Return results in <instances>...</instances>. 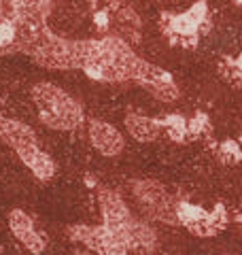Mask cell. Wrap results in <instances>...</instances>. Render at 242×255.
<instances>
[{
	"label": "cell",
	"instance_id": "obj_13",
	"mask_svg": "<svg viewBox=\"0 0 242 255\" xmlns=\"http://www.w3.org/2000/svg\"><path fill=\"white\" fill-rule=\"evenodd\" d=\"M161 128L168 132V136L176 142H189V119H185L181 115H166L164 119H159Z\"/></svg>",
	"mask_w": 242,
	"mask_h": 255
},
{
	"label": "cell",
	"instance_id": "obj_16",
	"mask_svg": "<svg viewBox=\"0 0 242 255\" xmlns=\"http://www.w3.org/2000/svg\"><path fill=\"white\" fill-rule=\"evenodd\" d=\"M238 221H240V223H242V215H238Z\"/></svg>",
	"mask_w": 242,
	"mask_h": 255
},
{
	"label": "cell",
	"instance_id": "obj_17",
	"mask_svg": "<svg viewBox=\"0 0 242 255\" xmlns=\"http://www.w3.org/2000/svg\"><path fill=\"white\" fill-rule=\"evenodd\" d=\"M2 117H4V115H2V111H0V119H2Z\"/></svg>",
	"mask_w": 242,
	"mask_h": 255
},
{
	"label": "cell",
	"instance_id": "obj_3",
	"mask_svg": "<svg viewBox=\"0 0 242 255\" xmlns=\"http://www.w3.org/2000/svg\"><path fill=\"white\" fill-rule=\"evenodd\" d=\"M176 219L181 226H185L191 234L198 236H215L221 230L228 228L230 215L223 204H217L213 211H206L202 206H196L187 200L176 202Z\"/></svg>",
	"mask_w": 242,
	"mask_h": 255
},
{
	"label": "cell",
	"instance_id": "obj_11",
	"mask_svg": "<svg viewBox=\"0 0 242 255\" xmlns=\"http://www.w3.org/2000/svg\"><path fill=\"white\" fill-rule=\"evenodd\" d=\"M19 159L28 166L32 172L36 174V179H40V181H49L53 174H55V164H53V159L47 155L38 145L30 147V149H26V151H21Z\"/></svg>",
	"mask_w": 242,
	"mask_h": 255
},
{
	"label": "cell",
	"instance_id": "obj_10",
	"mask_svg": "<svg viewBox=\"0 0 242 255\" xmlns=\"http://www.w3.org/2000/svg\"><path fill=\"white\" fill-rule=\"evenodd\" d=\"M0 138H2L17 155L21 151L38 145V138L30 126L17 122V119H6V117L0 119Z\"/></svg>",
	"mask_w": 242,
	"mask_h": 255
},
{
	"label": "cell",
	"instance_id": "obj_15",
	"mask_svg": "<svg viewBox=\"0 0 242 255\" xmlns=\"http://www.w3.org/2000/svg\"><path fill=\"white\" fill-rule=\"evenodd\" d=\"M232 66L236 68V75H232L234 81H236V79H242V55H240V58H238L236 62H232Z\"/></svg>",
	"mask_w": 242,
	"mask_h": 255
},
{
	"label": "cell",
	"instance_id": "obj_1",
	"mask_svg": "<svg viewBox=\"0 0 242 255\" xmlns=\"http://www.w3.org/2000/svg\"><path fill=\"white\" fill-rule=\"evenodd\" d=\"M144 64L130 45L119 36H109L104 41H79L75 43V66L94 79V81H125L138 79Z\"/></svg>",
	"mask_w": 242,
	"mask_h": 255
},
{
	"label": "cell",
	"instance_id": "obj_5",
	"mask_svg": "<svg viewBox=\"0 0 242 255\" xmlns=\"http://www.w3.org/2000/svg\"><path fill=\"white\" fill-rule=\"evenodd\" d=\"M134 194L140 200V204L149 211L151 217L159 221L174 223L176 219V202L172 196L166 194V189L155 181H138L134 183Z\"/></svg>",
	"mask_w": 242,
	"mask_h": 255
},
{
	"label": "cell",
	"instance_id": "obj_9",
	"mask_svg": "<svg viewBox=\"0 0 242 255\" xmlns=\"http://www.w3.org/2000/svg\"><path fill=\"white\" fill-rule=\"evenodd\" d=\"M87 132H90V140L92 145L100 151L102 155H119L121 151H123V136L119 134L117 128H113L104 122H98V119H90V128H87Z\"/></svg>",
	"mask_w": 242,
	"mask_h": 255
},
{
	"label": "cell",
	"instance_id": "obj_12",
	"mask_svg": "<svg viewBox=\"0 0 242 255\" xmlns=\"http://www.w3.org/2000/svg\"><path fill=\"white\" fill-rule=\"evenodd\" d=\"M125 126L130 134L140 140V142H151L159 136V130H161V124L159 119H151V117H144V115H136V113H130L125 117Z\"/></svg>",
	"mask_w": 242,
	"mask_h": 255
},
{
	"label": "cell",
	"instance_id": "obj_18",
	"mask_svg": "<svg viewBox=\"0 0 242 255\" xmlns=\"http://www.w3.org/2000/svg\"><path fill=\"white\" fill-rule=\"evenodd\" d=\"M238 2H240V4H242V0H238Z\"/></svg>",
	"mask_w": 242,
	"mask_h": 255
},
{
	"label": "cell",
	"instance_id": "obj_7",
	"mask_svg": "<svg viewBox=\"0 0 242 255\" xmlns=\"http://www.w3.org/2000/svg\"><path fill=\"white\" fill-rule=\"evenodd\" d=\"M9 226H11V232L15 234V238H17L30 253L38 255V253L45 251L47 238L34 228V221H32V217L28 213H23L19 209H13L9 213Z\"/></svg>",
	"mask_w": 242,
	"mask_h": 255
},
{
	"label": "cell",
	"instance_id": "obj_2",
	"mask_svg": "<svg viewBox=\"0 0 242 255\" xmlns=\"http://www.w3.org/2000/svg\"><path fill=\"white\" fill-rule=\"evenodd\" d=\"M32 98L38 107V117L51 130H75L83 124V109L79 102L53 83L32 87Z\"/></svg>",
	"mask_w": 242,
	"mask_h": 255
},
{
	"label": "cell",
	"instance_id": "obj_4",
	"mask_svg": "<svg viewBox=\"0 0 242 255\" xmlns=\"http://www.w3.org/2000/svg\"><path fill=\"white\" fill-rule=\"evenodd\" d=\"M70 238L83 247L79 255H127L130 251L104 223L98 228L75 226L70 228Z\"/></svg>",
	"mask_w": 242,
	"mask_h": 255
},
{
	"label": "cell",
	"instance_id": "obj_14",
	"mask_svg": "<svg viewBox=\"0 0 242 255\" xmlns=\"http://www.w3.org/2000/svg\"><path fill=\"white\" fill-rule=\"evenodd\" d=\"M217 157L223 164H238L242 162V136L238 140H225L217 149Z\"/></svg>",
	"mask_w": 242,
	"mask_h": 255
},
{
	"label": "cell",
	"instance_id": "obj_6",
	"mask_svg": "<svg viewBox=\"0 0 242 255\" xmlns=\"http://www.w3.org/2000/svg\"><path fill=\"white\" fill-rule=\"evenodd\" d=\"M204 23H206V2L200 0L185 15L170 17V26L166 28V34L172 38V43L193 47L200 38V26H204Z\"/></svg>",
	"mask_w": 242,
	"mask_h": 255
},
{
	"label": "cell",
	"instance_id": "obj_8",
	"mask_svg": "<svg viewBox=\"0 0 242 255\" xmlns=\"http://www.w3.org/2000/svg\"><path fill=\"white\" fill-rule=\"evenodd\" d=\"M142 87H147V90L155 96L157 100H164V102H174L179 98V87L174 85L170 73H166V70H161L157 66H153V64H144L140 77L136 79Z\"/></svg>",
	"mask_w": 242,
	"mask_h": 255
}]
</instances>
